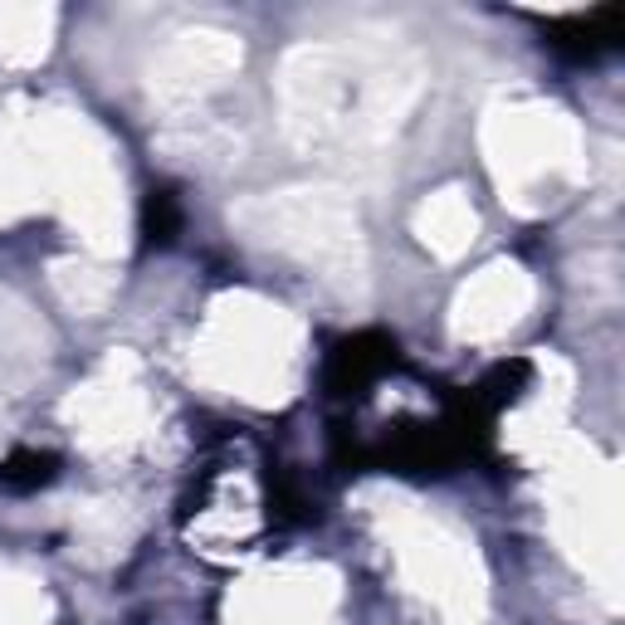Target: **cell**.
<instances>
[{
	"instance_id": "obj_1",
	"label": "cell",
	"mask_w": 625,
	"mask_h": 625,
	"mask_svg": "<svg viewBox=\"0 0 625 625\" xmlns=\"http://www.w3.org/2000/svg\"><path fill=\"white\" fill-rule=\"evenodd\" d=\"M0 479H6L10 489H34V483H50L54 479V455L25 450V455L6 459V465H0Z\"/></svg>"
}]
</instances>
